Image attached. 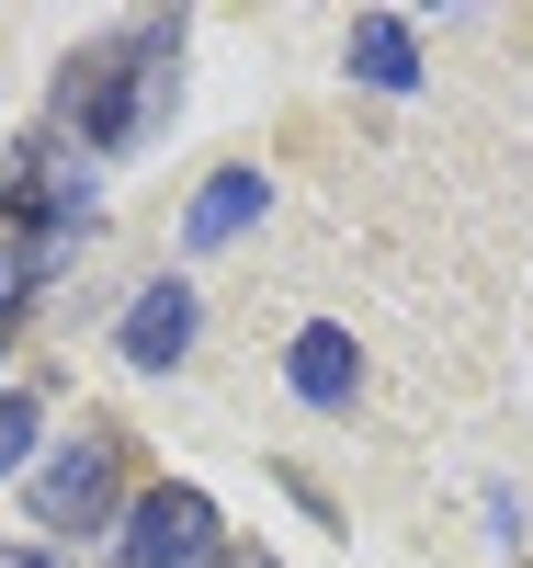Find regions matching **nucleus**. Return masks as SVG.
Wrapping results in <instances>:
<instances>
[{"instance_id":"20e7f679","label":"nucleus","mask_w":533,"mask_h":568,"mask_svg":"<svg viewBox=\"0 0 533 568\" xmlns=\"http://www.w3.org/2000/svg\"><path fill=\"white\" fill-rule=\"evenodd\" d=\"M103 511H114V444H69L58 466H34V524L45 535H91V524H103Z\"/></svg>"},{"instance_id":"f257e3e1","label":"nucleus","mask_w":533,"mask_h":568,"mask_svg":"<svg viewBox=\"0 0 533 568\" xmlns=\"http://www.w3.org/2000/svg\"><path fill=\"white\" fill-rule=\"evenodd\" d=\"M171 58H182V23H125L114 45L69 58L58 114L80 125V149H148L171 114Z\"/></svg>"},{"instance_id":"9b49d317","label":"nucleus","mask_w":533,"mask_h":568,"mask_svg":"<svg viewBox=\"0 0 533 568\" xmlns=\"http://www.w3.org/2000/svg\"><path fill=\"white\" fill-rule=\"evenodd\" d=\"M0 568H45V557H34V546H0Z\"/></svg>"},{"instance_id":"0eeeda50","label":"nucleus","mask_w":533,"mask_h":568,"mask_svg":"<svg viewBox=\"0 0 533 568\" xmlns=\"http://www.w3.org/2000/svg\"><path fill=\"white\" fill-rule=\"evenodd\" d=\"M250 216H262V171H216L205 194H193L182 240H193V251H227V240H238V227H250Z\"/></svg>"},{"instance_id":"39448f33","label":"nucleus","mask_w":533,"mask_h":568,"mask_svg":"<svg viewBox=\"0 0 533 568\" xmlns=\"http://www.w3.org/2000/svg\"><path fill=\"white\" fill-rule=\"evenodd\" d=\"M114 342H125V364L171 375V364L193 353V284H182V273H171V284H148V296L125 307V329H114Z\"/></svg>"},{"instance_id":"6e6552de","label":"nucleus","mask_w":533,"mask_h":568,"mask_svg":"<svg viewBox=\"0 0 533 568\" xmlns=\"http://www.w3.org/2000/svg\"><path fill=\"white\" fill-rule=\"evenodd\" d=\"M284 375H296V398L341 409V398H352V329H296V353H284Z\"/></svg>"},{"instance_id":"423d86ee","label":"nucleus","mask_w":533,"mask_h":568,"mask_svg":"<svg viewBox=\"0 0 533 568\" xmlns=\"http://www.w3.org/2000/svg\"><path fill=\"white\" fill-rule=\"evenodd\" d=\"M352 80H375V91H420V34H409L398 12H363V23H352Z\"/></svg>"},{"instance_id":"9d476101","label":"nucleus","mask_w":533,"mask_h":568,"mask_svg":"<svg viewBox=\"0 0 533 568\" xmlns=\"http://www.w3.org/2000/svg\"><path fill=\"white\" fill-rule=\"evenodd\" d=\"M23 284H34V251L12 240V227H0V307H12V296H23Z\"/></svg>"},{"instance_id":"f8f14e48","label":"nucleus","mask_w":533,"mask_h":568,"mask_svg":"<svg viewBox=\"0 0 533 568\" xmlns=\"http://www.w3.org/2000/svg\"><path fill=\"white\" fill-rule=\"evenodd\" d=\"M227 568H273V557H227Z\"/></svg>"},{"instance_id":"f03ea898","label":"nucleus","mask_w":533,"mask_h":568,"mask_svg":"<svg viewBox=\"0 0 533 568\" xmlns=\"http://www.w3.org/2000/svg\"><path fill=\"white\" fill-rule=\"evenodd\" d=\"M0 205H12L0 227H12V240L34 251V273H45V251H69L80 227H91V182H80L69 160H45V149H23V160H12V194H0Z\"/></svg>"},{"instance_id":"7ed1b4c3","label":"nucleus","mask_w":533,"mask_h":568,"mask_svg":"<svg viewBox=\"0 0 533 568\" xmlns=\"http://www.w3.org/2000/svg\"><path fill=\"white\" fill-rule=\"evenodd\" d=\"M205 557H216V500L205 489H148L125 546H114V568H205Z\"/></svg>"},{"instance_id":"1a4fd4ad","label":"nucleus","mask_w":533,"mask_h":568,"mask_svg":"<svg viewBox=\"0 0 533 568\" xmlns=\"http://www.w3.org/2000/svg\"><path fill=\"white\" fill-rule=\"evenodd\" d=\"M34 387H12V398H0V478H12V466H23V444H34Z\"/></svg>"}]
</instances>
